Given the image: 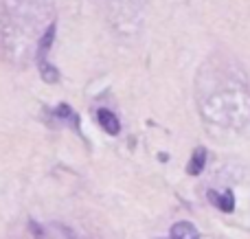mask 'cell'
Wrapping results in <instances>:
<instances>
[{
  "label": "cell",
  "instance_id": "3",
  "mask_svg": "<svg viewBox=\"0 0 250 239\" xmlns=\"http://www.w3.org/2000/svg\"><path fill=\"white\" fill-rule=\"evenodd\" d=\"M208 200H211L213 204H215L220 211H224V213H230V211L235 209V198H233V191H226L224 196H217L215 191H208Z\"/></svg>",
  "mask_w": 250,
  "mask_h": 239
},
{
  "label": "cell",
  "instance_id": "5",
  "mask_svg": "<svg viewBox=\"0 0 250 239\" xmlns=\"http://www.w3.org/2000/svg\"><path fill=\"white\" fill-rule=\"evenodd\" d=\"M204 160H207V149L198 147L193 152V156H191V162H189V167H187V171H189L191 176H200L204 169Z\"/></svg>",
  "mask_w": 250,
  "mask_h": 239
},
{
  "label": "cell",
  "instance_id": "2",
  "mask_svg": "<svg viewBox=\"0 0 250 239\" xmlns=\"http://www.w3.org/2000/svg\"><path fill=\"white\" fill-rule=\"evenodd\" d=\"M97 119H99L101 127H104L108 134H119V130H121V123H119V119L114 117V112L101 108L99 112H97Z\"/></svg>",
  "mask_w": 250,
  "mask_h": 239
},
{
  "label": "cell",
  "instance_id": "4",
  "mask_svg": "<svg viewBox=\"0 0 250 239\" xmlns=\"http://www.w3.org/2000/svg\"><path fill=\"white\" fill-rule=\"evenodd\" d=\"M53 40H55V22H53V24H48V29L44 31L42 40H40V46H38V64H40V61H46V53H48V48H51Z\"/></svg>",
  "mask_w": 250,
  "mask_h": 239
},
{
  "label": "cell",
  "instance_id": "6",
  "mask_svg": "<svg viewBox=\"0 0 250 239\" xmlns=\"http://www.w3.org/2000/svg\"><path fill=\"white\" fill-rule=\"evenodd\" d=\"M40 75H42V79L46 83H55L60 79V70L55 66H51L48 61H40Z\"/></svg>",
  "mask_w": 250,
  "mask_h": 239
},
{
  "label": "cell",
  "instance_id": "7",
  "mask_svg": "<svg viewBox=\"0 0 250 239\" xmlns=\"http://www.w3.org/2000/svg\"><path fill=\"white\" fill-rule=\"evenodd\" d=\"M55 114H57V117H64V119H73V121H75V123H77V119H75L73 110H70V108H68V105H64V103H62V105H60V108H57V110H55Z\"/></svg>",
  "mask_w": 250,
  "mask_h": 239
},
{
  "label": "cell",
  "instance_id": "1",
  "mask_svg": "<svg viewBox=\"0 0 250 239\" xmlns=\"http://www.w3.org/2000/svg\"><path fill=\"white\" fill-rule=\"evenodd\" d=\"M171 239H200V233L191 222H176L171 226Z\"/></svg>",
  "mask_w": 250,
  "mask_h": 239
}]
</instances>
